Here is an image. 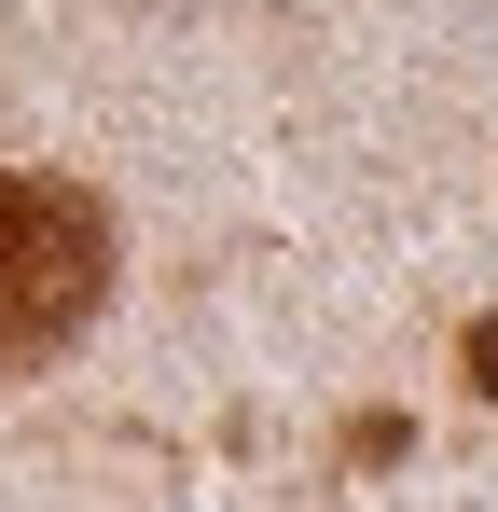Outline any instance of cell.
Instances as JSON below:
<instances>
[{
	"label": "cell",
	"mask_w": 498,
	"mask_h": 512,
	"mask_svg": "<svg viewBox=\"0 0 498 512\" xmlns=\"http://www.w3.org/2000/svg\"><path fill=\"white\" fill-rule=\"evenodd\" d=\"M111 208L83 180H42V167H0V374H42L97 333L111 305Z\"/></svg>",
	"instance_id": "6da1fadb"
},
{
	"label": "cell",
	"mask_w": 498,
	"mask_h": 512,
	"mask_svg": "<svg viewBox=\"0 0 498 512\" xmlns=\"http://www.w3.org/2000/svg\"><path fill=\"white\" fill-rule=\"evenodd\" d=\"M471 388L498 402V319H471Z\"/></svg>",
	"instance_id": "7a4b0ae2"
}]
</instances>
